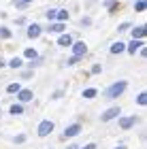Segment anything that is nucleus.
Here are the masks:
<instances>
[{
	"label": "nucleus",
	"mask_w": 147,
	"mask_h": 149,
	"mask_svg": "<svg viewBox=\"0 0 147 149\" xmlns=\"http://www.w3.org/2000/svg\"><path fill=\"white\" fill-rule=\"evenodd\" d=\"M19 100H24V102L32 100V92L30 90H19Z\"/></svg>",
	"instance_id": "1a4fd4ad"
},
{
	"label": "nucleus",
	"mask_w": 147,
	"mask_h": 149,
	"mask_svg": "<svg viewBox=\"0 0 147 149\" xmlns=\"http://www.w3.org/2000/svg\"><path fill=\"white\" fill-rule=\"evenodd\" d=\"M137 102H139V104H143V107L147 104V94H145V92H141V94H139V98H137Z\"/></svg>",
	"instance_id": "2eb2a0df"
},
{
	"label": "nucleus",
	"mask_w": 147,
	"mask_h": 149,
	"mask_svg": "<svg viewBox=\"0 0 147 149\" xmlns=\"http://www.w3.org/2000/svg\"><path fill=\"white\" fill-rule=\"evenodd\" d=\"M19 90H22V87H19V83H11L9 87H6V92H9V94H15V92H19Z\"/></svg>",
	"instance_id": "4468645a"
},
{
	"label": "nucleus",
	"mask_w": 147,
	"mask_h": 149,
	"mask_svg": "<svg viewBox=\"0 0 147 149\" xmlns=\"http://www.w3.org/2000/svg\"><path fill=\"white\" fill-rule=\"evenodd\" d=\"M117 149H126V147H117Z\"/></svg>",
	"instance_id": "a878e982"
},
{
	"label": "nucleus",
	"mask_w": 147,
	"mask_h": 149,
	"mask_svg": "<svg viewBox=\"0 0 147 149\" xmlns=\"http://www.w3.org/2000/svg\"><path fill=\"white\" fill-rule=\"evenodd\" d=\"M130 28V24H122V26H119V32H124V30H128Z\"/></svg>",
	"instance_id": "5701e85b"
},
{
	"label": "nucleus",
	"mask_w": 147,
	"mask_h": 149,
	"mask_svg": "<svg viewBox=\"0 0 147 149\" xmlns=\"http://www.w3.org/2000/svg\"><path fill=\"white\" fill-rule=\"evenodd\" d=\"M9 66H13V68H19V66H22V58H13L11 62H9Z\"/></svg>",
	"instance_id": "f3484780"
},
{
	"label": "nucleus",
	"mask_w": 147,
	"mask_h": 149,
	"mask_svg": "<svg viewBox=\"0 0 147 149\" xmlns=\"http://www.w3.org/2000/svg\"><path fill=\"white\" fill-rule=\"evenodd\" d=\"M126 90V81H117V83H113L109 90H107V96L109 98H117V96H122Z\"/></svg>",
	"instance_id": "f257e3e1"
},
{
	"label": "nucleus",
	"mask_w": 147,
	"mask_h": 149,
	"mask_svg": "<svg viewBox=\"0 0 147 149\" xmlns=\"http://www.w3.org/2000/svg\"><path fill=\"white\" fill-rule=\"evenodd\" d=\"M85 49H88L85 43H75V45H72V53H75V56H83Z\"/></svg>",
	"instance_id": "39448f33"
},
{
	"label": "nucleus",
	"mask_w": 147,
	"mask_h": 149,
	"mask_svg": "<svg viewBox=\"0 0 147 149\" xmlns=\"http://www.w3.org/2000/svg\"><path fill=\"white\" fill-rule=\"evenodd\" d=\"M96 94H98V92L94 90V87H90V90H85V92H83V96H85V98H94Z\"/></svg>",
	"instance_id": "a211bd4d"
},
{
	"label": "nucleus",
	"mask_w": 147,
	"mask_h": 149,
	"mask_svg": "<svg viewBox=\"0 0 147 149\" xmlns=\"http://www.w3.org/2000/svg\"><path fill=\"white\" fill-rule=\"evenodd\" d=\"M145 0H139V2H137V11H145Z\"/></svg>",
	"instance_id": "412c9836"
},
{
	"label": "nucleus",
	"mask_w": 147,
	"mask_h": 149,
	"mask_svg": "<svg viewBox=\"0 0 147 149\" xmlns=\"http://www.w3.org/2000/svg\"><path fill=\"white\" fill-rule=\"evenodd\" d=\"M115 115H119V107H111L109 111H105L102 113V121H111Z\"/></svg>",
	"instance_id": "7ed1b4c3"
},
{
	"label": "nucleus",
	"mask_w": 147,
	"mask_h": 149,
	"mask_svg": "<svg viewBox=\"0 0 147 149\" xmlns=\"http://www.w3.org/2000/svg\"><path fill=\"white\" fill-rule=\"evenodd\" d=\"M0 34H2L4 38H9V36H11V32H9V30H6V28H2V32H0Z\"/></svg>",
	"instance_id": "4be33fe9"
},
{
	"label": "nucleus",
	"mask_w": 147,
	"mask_h": 149,
	"mask_svg": "<svg viewBox=\"0 0 147 149\" xmlns=\"http://www.w3.org/2000/svg\"><path fill=\"white\" fill-rule=\"evenodd\" d=\"M139 47H143V40H137V38H134V40L128 45V51H130V53H137Z\"/></svg>",
	"instance_id": "6e6552de"
},
{
	"label": "nucleus",
	"mask_w": 147,
	"mask_h": 149,
	"mask_svg": "<svg viewBox=\"0 0 147 149\" xmlns=\"http://www.w3.org/2000/svg\"><path fill=\"white\" fill-rule=\"evenodd\" d=\"M51 130H53V121L45 119V121H41V126H38V136H47V134H51Z\"/></svg>",
	"instance_id": "f03ea898"
},
{
	"label": "nucleus",
	"mask_w": 147,
	"mask_h": 149,
	"mask_svg": "<svg viewBox=\"0 0 147 149\" xmlns=\"http://www.w3.org/2000/svg\"><path fill=\"white\" fill-rule=\"evenodd\" d=\"M83 149H96V145H94V143H90V145H85Z\"/></svg>",
	"instance_id": "393cba45"
},
{
	"label": "nucleus",
	"mask_w": 147,
	"mask_h": 149,
	"mask_svg": "<svg viewBox=\"0 0 147 149\" xmlns=\"http://www.w3.org/2000/svg\"><path fill=\"white\" fill-rule=\"evenodd\" d=\"M134 121H137V117H124V119H119V126L122 128H130Z\"/></svg>",
	"instance_id": "9d476101"
},
{
	"label": "nucleus",
	"mask_w": 147,
	"mask_h": 149,
	"mask_svg": "<svg viewBox=\"0 0 147 149\" xmlns=\"http://www.w3.org/2000/svg\"><path fill=\"white\" fill-rule=\"evenodd\" d=\"M9 111H11V115H19V113H22L24 109H22V104H13Z\"/></svg>",
	"instance_id": "dca6fc26"
},
{
	"label": "nucleus",
	"mask_w": 147,
	"mask_h": 149,
	"mask_svg": "<svg viewBox=\"0 0 147 149\" xmlns=\"http://www.w3.org/2000/svg\"><path fill=\"white\" fill-rule=\"evenodd\" d=\"M79 132H81V126H79V124H72V126H68V128H66L64 136H77Z\"/></svg>",
	"instance_id": "20e7f679"
},
{
	"label": "nucleus",
	"mask_w": 147,
	"mask_h": 149,
	"mask_svg": "<svg viewBox=\"0 0 147 149\" xmlns=\"http://www.w3.org/2000/svg\"><path fill=\"white\" fill-rule=\"evenodd\" d=\"M132 36H134V38H143L145 36V28H143V26L134 28V30H132Z\"/></svg>",
	"instance_id": "f8f14e48"
},
{
	"label": "nucleus",
	"mask_w": 147,
	"mask_h": 149,
	"mask_svg": "<svg viewBox=\"0 0 147 149\" xmlns=\"http://www.w3.org/2000/svg\"><path fill=\"white\" fill-rule=\"evenodd\" d=\"M56 19H60V22H66V19H68V11H56Z\"/></svg>",
	"instance_id": "ddd939ff"
},
{
	"label": "nucleus",
	"mask_w": 147,
	"mask_h": 149,
	"mask_svg": "<svg viewBox=\"0 0 147 149\" xmlns=\"http://www.w3.org/2000/svg\"><path fill=\"white\" fill-rule=\"evenodd\" d=\"M24 2H30V0H24Z\"/></svg>",
	"instance_id": "cd10ccee"
},
{
	"label": "nucleus",
	"mask_w": 147,
	"mask_h": 149,
	"mask_svg": "<svg viewBox=\"0 0 147 149\" xmlns=\"http://www.w3.org/2000/svg\"><path fill=\"white\" fill-rule=\"evenodd\" d=\"M38 34H41V28H38L36 24H34V26H30V28H28V36H30V38H36Z\"/></svg>",
	"instance_id": "0eeeda50"
},
{
	"label": "nucleus",
	"mask_w": 147,
	"mask_h": 149,
	"mask_svg": "<svg viewBox=\"0 0 147 149\" xmlns=\"http://www.w3.org/2000/svg\"><path fill=\"white\" fill-rule=\"evenodd\" d=\"M47 17L49 19H56V11H47Z\"/></svg>",
	"instance_id": "b1692460"
},
{
	"label": "nucleus",
	"mask_w": 147,
	"mask_h": 149,
	"mask_svg": "<svg viewBox=\"0 0 147 149\" xmlns=\"http://www.w3.org/2000/svg\"><path fill=\"white\" fill-rule=\"evenodd\" d=\"M68 149H77V147H68Z\"/></svg>",
	"instance_id": "bb28decb"
},
{
	"label": "nucleus",
	"mask_w": 147,
	"mask_h": 149,
	"mask_svg": "<svg viewBox=\"0 0 147 149\" xmlns=\"http://www.w3.org/2000/svg\"><path fill=\"white\" fill-rule=\"evenodd\" d=\"M58 43L62 45V47H70V45H72V38H70V34H62Z\"/></svg>",
	"instance_id": "423d86ee"
},
{
	"label": "nucleus",
	"mask_w": 147,
	"mask_h": 149,
	"mask_svg": "<svg viewBox=\"0 0 147 149\" xmlns=\"http://www.w3.org/2000/svg\"><path fill=\"white\" fill-rule=\"evenodd\" d=\"M124 49H126L124 43H113V45H111V53H122Z\"/></svg>",
	"instance_id": "9b49d317"
},
{
	"label": "nucleus",
	"mask_w": 147,
	"mask_h": 149,
	"mask_svg": "<svg viewBox=\"0 0 147 149\" xmlns=\"http://www.w3.org/2000/svg\"><path fill=\"white\" fill-rule=\"evenodd\" d=\"M62 30H64V24L62 22H58V24L51 26V32H62Z\"/></svg>",
	"instance_id": "6ab92c4d"
},
{
	"label": "nucleus",
	"mask_w": 147,
	"mask_h": 149,
	"mask_svg": "<svg viewBox=\"0 0 147 149\" xmlns=\"http://www.w3.org/2000/svg\"><path fill=\"white\" fill-rule=\"evenodd\" d=\"M24 56L32 60V58H36V51H34V49H26V51H24Z\"/></svg>",
	"instance_id": "aec40b11"
}]
</instances>
